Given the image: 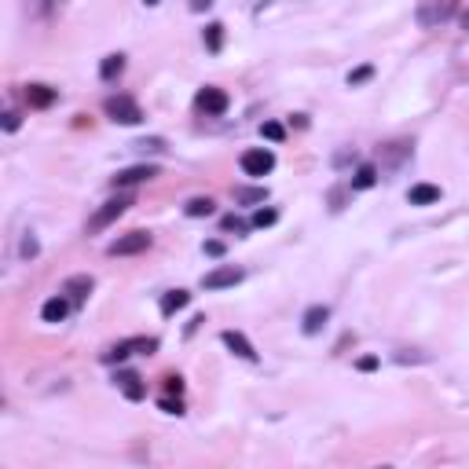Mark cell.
<instances>
[{"mask_svg": "<svg viewBox=\"0 0 469 469\" xmlns=\"http://www.w3.org/2000/svg\"><path fill=\"white\" fill-rule=\"evenodd\" d=\"M107 118L110 121H121V125H140L143 121V110L132 95H110L107 100Z\"/></svg>", "mask_w": 469, "mask_h": 469, "instance_id": "6da1fadb", "label": "cell"}, {"mask_svg": "<svg viewBox=\"0 0 469 469\" xmlns=\"http://www.w3.org/2000/svg\"><path fill=\"white\" fill-rule=\"evenodd\" d=\"M154 348H158L154 337H128V341H118L110 352H103V363H121V360H128L132 352H147V355H151Z\"/></svg>", "mask_w": 469, "mask_h": 469, "instance_id": "7a4b0ae2", "label": "cell"}, {"mask_svg": "<svg viewBox=\"0 0 469 469\" xmlns=\"http://www.w3.org/2000/svg\"><path fill=\"white\" fill-rule=\"evenodd\" d=\"M143 250H151V231H128V235H121L118 242L107 246L110 257H132V253H143Z\"/></svg>", "mask_w": 469, "mask_h": 469, "instance_id": "3957f363", "label": "cell"}, {"mask_svg": "<svg viewBox=\"0 0 469 469\" xmlns=\"http://www.w3.org/2000/svg\"><path fill=\"white\" fill-rule=\"evenodd\" d=\"M128 205H132V198H128V195H118V198L103 202V209H100V213H95V217L88 220V231H103V228H110V224H114V220L125 213Z\"/></svg>", "mask_w": 469, "mask_h": 469, "instance_id": "277c9868", "label": "cell"}, {"mask_svg": "<svg viewBox=\"0 0 469 469\" xmlns=\"http://www.w3.org/2000/svg\"><path fill=\"white\" fill-rule=\"evenodd\" d=\"M275 169V154L268 147H250L242 154V172L246 176H268Z\"/></svg>", "mask_w": 469, "mask_h": 469, "instance_id": "5b68a950", "label": "cell"}, {"mask_svg": "<svg viewBox=\"0 0 469 469\" xmlns=\"http://www.w3.org/2000/svg\"><path fill=\"white\" fill-rule=\"evenodd\" d=\"M198 110H205V114H213V118H220V114H228V107H231V100H228V92L224 88H213V85H205L202 92H198Z\"/></svg>", "mask_w": 469, "mask_h": 469, "instance_id": "8992f818", "label": "cell"}, {"mask_svg": "<svg viewBox=\"0 0 469 469\" xmlns=\"http://www.w3.org/2000/svg\"><path fill=\"white\" fill-rule=\"evenodd\" d=\"M235 283H242V268H235V264H224V268H213L209 275H202L205 290H228Z\"/></svg>", "mask_w": 469, "mask_h": 469, "instance_id": "52a82bcc", "label": "cell"}, {"mask_svg": "<svg viewBox=\"0 0 469 469\" xmlns=\"http://www.w3.org/2000/svg\"><path fill=\"white\" fill-rule=\"evenodd\" d=\"M220 341L228 345V348L238 355V360H250V363L257 360V348L250 345V337H246V334H238V330H224V334H220Z\"/></svg>", "mask_w": 469, "mask_h": 469, "instance_id": "ba28073f", "label": "cell"}, {"mask_svg": "<svg viewBox=\"0 0 469 469\" xmlns=\"http://www.w3.org/2000/svg\"><path fill=\"white\" fill-rule=\"evenodd\" d=\"M154 176H158V165H132V169H121L114 176V187H132L143 180H154Z\"/></svg>", "mask_w": 469, "mask_h": 469, "instance_id": "9c48e42d", "label": "cell"}, {"mask_svg": "<svg viewBox=\"0 0 469 469\" xmlns=\"http://www.w3.org/2000/svg\"><path fill=\"white\" fill-rule=\"evenodd\" d=\"M327 319H330V312L322 308V304H312V308H308V312L301 315V330H304V334L312 337V334H319L322 327H327Z\"/></svg>", "mask_w": 469, "mask_h": 469, "instance_id": "30bf717a", "label": "cell"}, {"mask_svg": "<svg viewBox=\"0 0 469 469\" xmlns=\"http://www.w3.org/2000/svg\"><path fill=\"white\" fill-rule=\"evenodd\" d=\"M114 381H118V389H121L128 400H143V396H147V389H143V381H140L136 370H121Z\"/></svg>", "mask_w": 469, "mask_h": 469, "instance_id": "8fae6325", "label": "cell"}, {"mask_svg": "<svg viewBox=\"0 0 469 469\" xmlns=\"http://www.w3.org/2000/svg\"><path fill=\"white\" fill-rule=\"evenodd\" d=\"M407 202L411 205H436V202H440V187H436V184H414L407 191Z\"/></svg>", "mask_w": 469, "mask_h": 469, "instance_id": "7c38bea8", "label": "cell"}, {"mask_svg": "<svg viewBox=\"0 0 469 469\" xmlns=\"http://www.w3.org/2000/svg\"><path fill=\"white\" fill-rule=\"evenodd\" d=\"M451 11H455V4H426V8H418V22L429 29V26H436V22H444Z\"/></svg>", "mask_w": 469, "mask_h": 469, "instance_id": "4fadbf2b", "label": "cell"}, {"mask_svg": "<svg viewBox=\"0 0 469 469\" xmlns=\"http://www.w3.org/2000/svg\"><path fill=\"white\" fill-rule=\"evenodd\" d=\"M67 315H70V301L67 297H52V301H44V308H41L44 322H62Z\"/></svg>", "mask_w": 469, "mask_h": 469, "instance_id": "5bb4252c", "label": "cell"}, {"mask_svg": "<svg viewBox=\"0 0 469 469\" xmlns=\"http://www.w3.org/2000/svg\"><path fill=\"white\" fill-rule=\"evenodd\" d=\"M26 103L37 107V110L52 107V103H55V88H48V85H29V88H26Z\"/></svg>", "mask_w": 469, "mask_h": 469, "instance_id": "9a60e30c", "label": "cell"}, {"mask_svg": "<svg viewBox=\"0 0 469 469\" xmlns=\"http://www.w3.org/2000/svg\"><path fill=\"white\" fill-rule=\"evenodd\" d=\"M187 301H191V294L187 290H169L165 297H161V315H172V312H180V308H187Z\"/></svg>", "mask_w": 469, "mask_h": 469, "instance_id": "2e32d148", "label": "cell"}, {"mask_svg": "<svg viewBox=\"0 0 469 469\" xmlns=\"http://www.w3.org/2000/svg\"><path fill=\"white\" fill-rule=\"evenodd\" d=\"M378 184V169L374 165H360L355 169V176H352V187L355 191H367V187H374Z\"/></svg>", "mask_w": 469, "mask_h": 469, "instance_id": "e0dca14e", "label": "cell"}, {"mask_svg": "<svg viewBox=\"0 0 469 469\" xmlns=\"http://www.w3.org/2000/svg\"><path fill=\"white\" fill-rule=\"evenodd\" d=\"M121 70H125V55H121V52H118V55H107V59L100 62V77H103V81H114Z\"/></svg>", "mask_w": 469, "mask_h": 469, "instance_id": "ac0fdd59", "label": "cell"}, {"mask_svg": "<svg viewBox=\"0 0 469 469\" xmlns=\"http://www.w3.org/2000/svg\"><path fill=\"white\" fill-rule=\"evenodd\" d=\"M264 198H268L264 187H235V202L238 205H257V202H264Z\"/></svg>", "mask_w": 469, "mask_h": 469, "instance_id": "d6986e66", "label": "cell"}, {"mask_svg": "<svg viewBox=\"0 0 469 469\" xmlns=\"http://www.w3.org/2000/svg\"><path fill=\"white\" fill-rule=\"evenodd\" d=\"M213 209H217L213 198H191V202L184 205V213H187V217H213Z\"/></svg>", "mask_w": 469, "mask_h": 469, "instance_id": "ffe728a7", "label": "cell"}, {"mask_svg": "<svg viewBox=\"0 0 469 469\" xmlns=\"http://www.w3.org/2000/svg\"><path fill=\"white\" fill-rule=\"evenodd\" d=\"M67 294H74L77 301L92 294V279L88 275H74V279H67Z\"/></svg>", "mask_w": 469, "mask_h": 469, "instance_id": "44dd1931", "label": "cell"}, {"mask_svg": "<svg viewBox=\"0 0 469 469\" xmlns=\"http://www.w3.org/2000/svg\"><path fill=\"white\" fill-rule=\"evenodd\" d=\"M220 44H224V26L220 22H209L205 26V48H209V52H220Z\"/></svg>", "mask_w": 469, "mask_h": 469, "instance_id": "7402d4cb", "label": "cell"}, {"mask_svg": "<svg viewBox=\"0 0 469 469\" xmlns=\"http://www.w3.org/2000/svg\"><path fill=\"white\" fill-rule=\"evenodd\" d=\"M261 136L271 140V143H283V140H286V128H283L279 121H264V125H261Z\"/></svg>", "mask_w": 469, "mask_h": 469, "instance_id": "603a6c76", "label": "cell"}, {"mask_svg": "<svg viewBox=\"0 0 469 469\" xmlns=\"http://www.w3.org/2000/svg\"><path fill=\"white\" fill-rule=\"evenodd\" d=\"M275 220H279V213H275V209H257V213H253V224H257V228H268V224H275Z\"/></svg>", "mask_w": 469, "mask_h": 469, "instance_id": "cb8c5ba5", "label": "cell"}, {"mask_svg": "<svg viewBox=\"0 0 469 469\" xmlns=\"http://www.w3.org/2000/svg\"><path fill=\"white\" fill-rule=\"evenodd\" d=\"M370 74H374V67H360V70H352L348 74V85L355 88V85H363V81H370Z\"/></svg>", "mask_w": 469, "mask_h": 469, "instance_id": "d4e9b609", "label": "cell"}, {"mask_svg": "<svg viewBox=\"0 0 469 469\" xmlns=\"http://www.w3.org/2000/svg\"><path fill=\"white\" fill-rule=\"evenodd\" d=\"M136 147H140V151H154V154H158V151H165V140H158V136H151V140H140V143H136Z\"/></svg>", "mask_w": 469, "mask_h": 469, "instance_id": "484cf974", "label": "cell"}, {"mask_svg": "<svg viewBox=\"0 0 469 469\" xmlns=\"http://www.w3.org/2000/svg\"><path fill=\"white\" fill-rule=\"evenodd\" d=\"M158 407L165 411V414H184V403H180V400H161Z\"/></svg>", "mask_w": 469, "mask_h": 469, "instance_id": "4316f807", "label": "cell"}, {"mask_svg": "<svg viewBox=\"0 0 469 469\" xmlns=\"http://www.w3.org/2000/svg\"><path fill=\"white\" fill-rule=\"evenodd\" d=\"M220 228H224V231H246V224H242L238 217H224V220H220Z\"/></svg>", "mask_w": 469, "mask_h": 469, "instance_id": "83f0119b", "label": "cell"}, {"mask_svg": "<svg viewBox=\"0 0 469 469\" xmlns=\"http://www.w3.org/2000/svg\"><path fill=\"white\" fill-rule=\"evenodd\" d=\"M22 257H37V238H34V235L22 238Z\"/></svg>", "mask_w": 469, "mask_h": 469, "instance_id": "f1b7e54d", "label": "cell"}, {"mask_svg": "<svg viewBox=\"0 0 469 469\" xmlns=\"http://www.w3.org/2000/svg\"><path fill=\"white\" fill-rule=\"evenodd\" d=\"M355 367H360V370H374V367H378V355H360V360H355Z\"/></svg>", "mask_w": 469, "mask_h": 469, "instance_id": "f546056e", "label": "cell"}, {"mask_svg": "<svg viewBox=\"0 0 469 469\" xmlns=\"http://www.w3.org/2000/svg\"><path fill=\"white\" fill-rule=\"evenodd\" d=\"M205 253H209V257H224V242L209 238V242H205Z\"/></svg>", "mask_w": 469, "mask_h": 469, "instance_id": "4dcf8cb0", "label": "cell"}, {"mask_svg": "<svg viewBox=\"0 0 469 469\" xmlns=\"http://www.w3.org/2000/svg\"><path fill=\"white\" fill-rule=\"evenodd\" d=\"M165 385H169V393H176V396L184 393V378H176V374H169V378H165Z\"/></svg>", "mask_w": 469, "mask_h": 469, "instance_id": "1f68e13d", "label": "cell"}, {"mask_svg": "<svg viewBox=\"0 0 469 469\" xmlns=\"http://www.w3.org/2000/svg\"><path fill=\"white\" fill-rule=\"evenodd\" d=\"M4 128H8V132H15V128H19V114H4Z\"/></svg>", "mask_w": 469, "mask_h": 469, "instance_id": "d6a6232c", "label": "cell"}, {"mask_svg": "<svg viewBox=\"0 0 469 469\" xmlns=\"http://www.w3.org/2000/svg\"><path fill=\"white\" fill-rule=\"evenodd\" d=\"M462 26L469 29V11H462Z\"/></svg>", "mask_w": 469, "mask_h": 469, "instance_id": "836d02e7", "label": "cell"}, {"mask_svg": "<svg viewBox=\"0 0 469 469\" xmlns=\"http://www.w3.org/2000/svg\"><path fill=\"white\" fill-rule=\"evenodd\" d=\"M378 469H393V465H378Z\"/></svg>", "mask_w": 469, "mask_h": 469, "instance_id": "e575fe53", "label": "cell"}]
</instances>
